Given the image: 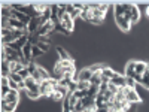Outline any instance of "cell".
<instances>
[{
	"instance_id": "cell-1",
	"label": "cell",
	"mask_w": 149,
	"mask_h": 112,
	"mask_svg": "<svg viewBox=\"0 0 149 112\" xmlns=\"http://www.w3.org/2000/svg\"><path fill=\"white\" fill-rule=\"evenodd\" d=\"M60 22H61V26H63L67 32H70V33H72V32L74 30V21L70 18V15H69V14H64L63 17H61V18H60Z\"/></svg>"
},
{
	"instance_id": "cell-2",
	"label": "cell",
	"mask_w": 149,
	"mask_h": 112,
	"mask_svg": "<svg viewBox=\"0 0 149 112\" xmlns=\"http://www.w3.org/2000/svg\"><path fill=\"white\" fill-rule=\"evenodd\" d=\"M19 100V91L18 90H10V93L5 97H2V103H18Z\"/></svg>"
},
{
	"instance_id": "cell-3",
	"label": "cell",
	"mask_w": 149,
	"mask_h": 112,
	"mask_svg": "<svg viewBox=\"0 0 149 112\" xmlns=\"http://www.w3.org/2000/svg\"><path fill=\"white\" fill-rule=\"evenodd\" d=\"M115 22H116V26H118L122 32H130V29H131V22L124 18V15L115 17Z\"/></svg>"
},
{
	"instance_id": "cell-4",
	"label": "cell",
	"mask_w": 149,
	"mask_h": 112,
	"mask_svg": "<svg viewBox=\"0 0 149 112\" xmlns=\"http://www.w3.org/2000/svg\"><path fill=\"white\" fill-rule=\"evenodd\" d=\"M39 27H40V20H39V17H33L31 21L29 22V26H27V33H29V34H33V33H36L37 30H39Z\"/></svg>"
},
{
	"instance_id": "cell-5",
	"label": "cell",
	"mask_w": 149,
	"mask_h": 112,
	"mask_svg": "<svg viewBox=\"0 0 149 112\" xmlns=\"http://www.w3.org/2000/svg\"><path fill=\"white\" fill-rule=\"evenodd\" d=\"M113 75H115V70H113V69H110V67L104 66V69L102 70V82L109 84L110 79L113 78Z\"/></svg>"
},
{
	"instance_id": "cell-6",
	"label": "cell",
	"mask_w": 149,
	"mask_h": 112,
	"mask_svg": "<svg viewBox=\"0 0 149 112\" xmlns=\"http://www.w3.org/2000/svg\"><path fill=\"white\" fill-rule=\"evenodd\" d=\"M125 99H127V100L130 102V103H140L142 102V97H140V94L137 93V91H136L134 88L133 90H130L127 94H125Z\"/></svg>"
},
{
	"instance_id": "cell-7",
	"label": "cell",
	"mask_w": 149,
	"mask_h": 112,
	"mask_svg": "<svg viewBox=\"0 0 149 112\" xmlns=\"http://www.w3.org/2000/svg\"><path fill=\"white\" fill-rule=\"evenodd\" d=\"M110 82H113L116 87H124V85H127V78L124 76V75L115 72V75H113V78L110 79Z\"/></svg>"
},
{
	"instance_id": "cell-8",
	"label": "cell",
	"mask_w": 149,
	"mask_h": 112,
	"mask_svg": "<svg viewBox=\"0 0 149 112\" xmlns=\"http://www.w3.org/2000/svg\"><path fill=\"white\" fill-rule=\"evenodd\" d=\"M93 72H91V69L90 67H85V69H82V70H79V73H78V76H79V81H91V78H93Z\"/></svg>"
},
{
	"instance_id": "cell-9",
	"label": "cell",
	"mask_w": 149,
	"mask_h": 112,
	"mask_svg": "<svg viewBox=\"0 0 149 112\" xmlns=\"http://www.w3.org/2000/svg\"><path fill=\"white\" fill-rule=\"evenodd\" d=\"M31 49H33V45L29 42L26 46L22 48V55H24V60L26 61H30V60H33V55H31Z\"/></svg>"
},
{
	"instance_id": "cell-10",
	"label": "cell",
	"mask_w": 149,
	"mask_h": 112,
	"mask_svg": "<svg viewBox=\"0 0 149 112\" xmlns=\"http://www.w3.org/2000/svg\"><path fill=\"white\" fill-rule=\"evenodd\" d=\"M130 14H131V26H133V24H136V22L140 20V10H139V8L136 6V5H133Z\"/></svg>"
},
{
	"instance_id": "cell-11",
	"label": "cell",
	"mask_w": 149,
	"mask_h": 112,
	"mask_svg": "<svg viewBox=\"0 0 149 112\" xmlns=\"http://www.w3.org/2000/svg\"><path fill=\"white\" fill-rule=\"evenodd\" d=\"M9 67H10V73H19L26 66L19 63V61H12V63H9Z\"/></svg>"
},
{
	"instance_id": "cell-12",
	"label": "cell",
	"mask_w": 149,
	"mask_h": 112,
	"mask_svg": "<svg viewBox=\"0 0 149 112\" xmlns=\"http://www.w3.org/2000/svg\"><path fill=\"white\" fill-rule=\"evenodd\" d=\"M57 52H58V57H60V60H73L72 57H70V54L66 51V48H63V46H57Z\"/></svg>"
},
{
	"instance_id": "cell-13",
	"label": "cell",
	"mask_w": 149,
	"mask_h": 112,
	"mask_svg": "<svg viewBox=\"0 0 149 112\" xmlns=\"http://www.w3.org/2000/svg\"><path fill=\"white\" fill-rule=\"evenodd\" d=\"M49 6H51V5H46V3H34V5H33V9L37 12V17H39V15L43 14V12H45Z\"/></svg>"
},
{
	"instance_id": "cell-14",
	"label": "cell",
	"mask_w": 149,
	"mask_h": 112,
	"mask_svg": "<svg viewBox=\"0 0 149 112\" xmlns=\"http://www.w3.org/2000/svg\"><path fill=\"white\" fill-rule=\"evenodd\" d=\"M146 66H148V63H145V61H136V69H134V72L139 73V75H143V73L146 72Z\"/></svg>"
},
{
	"instance_id": "cell-15",
	"label": "cell",
	"mask_w": 149,
	"mask_h": 112,
	"mask_svg": "<svg viewBox=\"0 0 149 112\" xmlns=\"http://www.w3.org/2000/svg\"><path fill=\"white\" fill-rule=\"evenodd\" d=\"M37 72H39L40 73V76H42V79L43 81H46V79H51L52 76H51V73H49L45 67H42L40 64H37Z\"/></svg>"
},
{
	"instance_id": "cell-16",
	"label": "cell",
	"mask_w": 149,
	"mask_h": 112,
	"mask_svg": "<svg viewBox=\"0 0 149 112\" xmlns=\"http://www.w3.org/2000/svg\"><path fill=\"white\" fill-rule=\"evenodd\" d=\"M90 84H91V85L100 87V85H102V72L94 73V75H93V78H91V81H90Z\"/></svg>"
},
{
	"instance_id": "cell-17",
	"label": "cell",
	"mask_w": 149,
	"mask_h": 112,
	"mask_svg": "<svg viewBox=\"0 0 149 112\" xmlns=\"http://www.w3.org/2000/svg\"><path fill=\"white\" fill-rule=\"evenodd\" d=\"M18 103H2V112H15Z\"/></svg>"
},
{
	"instance_id": "cell-18",
	"label": "cell",
	"mask_w": 149,
	"mask_h": 112,
	"mask_svg": "<svg viewBox=\"0 0 149 112\" xmlns=\"http://www.w3.org/2000/svg\"><path fill=\"white\" fill-rule=\"evenodd\" d=\"M64 94H61V93H58V91H52L51 94L48 96V99L49 100H54V102H58V100H64Z\"/></svg>"
},
{
	"instance_id": "cell-19",
	"label": "cell",
	"mask_w": 149,
	"mask_h": 112,
	"mask_svg": "<svg viewBox=\"0 0 149 112\" xmlns=\"http://www.w3.org/2000/svg\"><path fill=\"white\" fill-rule=\"evenodd\" d=\"M54 33H61V34H64V36H69L70 34V32H67L63 26H61V22L54 24Z\"/></svg>"
},
{
	"instance_id": "cell-20",
	"label": "cell",
	"mask_w": 149,
	"mask_h": 112,
	"mask_svg": "<svg viewBox=\"0 0 149 112\" xmlns=\"http://www.w3.org/2000/svg\"><path fill=\"white\" fill-rule=\"evenodd\" d=\"M10 75V67H9V61L5 60L2 61V76H9Z\"/></svg>"
},
{
	"instance_id": "cell-21",
	"label": "cell",
	"mask_w": 149,
	"mask_h": 112,
	"mask_svg": "<svg viewBox=\"0 0 149 112\" xmlns=\"http://www.w3.org/2000/svg\"><path fill=\"white\" fill-rule=\"evenodd\" d=\"M26 94H27V97L30 99V100H39L40 99V91H29V90H26Z\"/></svg>"
},
{
	"instance_id": "cell-22",
	"label": "cell",
	"mask_w": 149,
	"mask_h": 112,
	"mask_svg": "<svg viewBox=\"0 0 149 112\" xmlns=\"http://www.w3.org/2000/svg\"><path fill=\"white\" fill-rule=\"evenodd\" d=\"M31 55H33V58H37V57H42V55H45V52H43L42 49H40L39 46H37V45H33Z\"/></svg>"
},
{
	"instance_id": "cell-23",
	"label": "cell",
	"mask_w": 149,
	"mask_h": 112,
	"mask_svg": "<svg viewBox=\"0 0 149 112\" xmlns=\"http://www.w3.org/2000/svg\"><path fill=\"white\" fill-rule=\"evenodd\" d=\"M93 12V17L94 18H97V20H104V17H106V12H103V10H100V9H93L91 10Z\"/></svg>"
},
{
	"instance_id": "cell-24",
	"label": "cell",
	"mask_w": 149,
	"mask_h": 112,
	"mask_svg": "<svg viewBox=\"0 0 149 112\" xmlns=\"http://www.w3.org/2000/svg\"><path fill=\"white\" fill-rule=\"evenodd\" d=\"M97 94H98V87H97V85H90V88L86 90V96L95 97Z\"/></svg>"
},
{
	"instance_id": "cell-25",
	"label": "cell",
	"mask_w": 149,
	"mask_h": 112,
	"mask_svg": "<svg viewBox=\"0 0 149 112\" xmlns=\"http://www.w3.org/2000/svg\"><path fill=\"white\" fill-rule=\"evenodd\" d=\"M90 82L88 81H79L78 82V90H82V91H86V90H88L90 88Z\"/></svg>"
},
{
	"instance_id": "cell-26",
	"label": "cell",
	"mask_w": 149,
	"mask_h": 112,
	"mask_svg": "<svg viewBox=\"0 0 149 112\" xmlns=\"http://www.w3.org/2000/svg\"><path fill=\"white\" fill-rule=\"evenodd\" d=\"M8 78H9V79H12V81H15V82H18V84L24 82L22 76H19V73H10V75H9Z\"/></svg>"
},
{
	"instance_id": "cell-27",
	"label": "cell",
	"mask_w": 149,
	"mask_h": 112,
	"mask_svg": "<svg viewBox=\"0 0 149 112\" xmlns=\"http://www.w3.org/2000/svg\"><path fill=\"white\" fill-rule=\"evenodd\" d=\"M74 97H78L79 99V100H82V99L84 97H86V91H82V90H76V91H74V93H72Z\"/></svg>"
},
{
	"instance_id": "cell-28",
	"label": "cell",
	"mask_w": 149,
	"mask_h": 112,
	"mask_svg": "<svg viewBox=\"0 0 149 112\" xmlns=\"http://www.w3.org/2000/svg\"><path fill=\"white\" fill-rule=\"evenodd\" d=\"M37 46H39L43 52H48V51H49V43H48V42H42V41H40L39 43H37Z\"/></svg>"
},
{
	"instance_id": "cell-29",
	"label": "cell",
	"mask_w": 149,
	"mask_h": 112,
	"mask_svg": "<svg viewBox=\"0 0 149 112\" xmlns=\"http://www.w3.org/2000/svg\"><path fill=\"white\" fill-rule=\"evenodd\" d=\"M107 90H109V91H112L113 94H116V93H118V90H119V87H116L113 82H109V84H107Z\"/></svg>"
},
{
	"instance_id": "cell-30",
	"label": "cell",
	"mask_w": 149,
	"mask_h": 112,
	"mask_svg": "<svg viewBox=\"0 0 149 112\" xmlns=\"http://www.w3.org/2000/svg\"><path fill=\"white\" fill-rule=\"evenodd\" d=\"M0 88H2V97H5V96H8L9 93H10V87L9 85H2V87H0Z\"/></svg>"
},
{
	"instance_id": "cell-31",
	"label": "cell",
	"mask_w": 149,
	"mask_h": 112,
	"mask_svg": "<svg viewBox=\"0 0 149 112\" xmlns=\"http://www.w3.org/2000/svg\"><path fill=\"white\" fill-rule=\"evenodd\" d=\"M73 111H76V112H84V111H85V106H84L82 100H79V102L76 103V106L73 108Z\"/></svg>"
},
{
	"instance_id": "cell-32",
	"label": "cell",
	"mask_w": 149,
	"mask_h": 112,
	"mask_svg": "<svg viewBox=\"0 0 149 112\" xmlns=\"http://www.w3.org/2000/svg\"><path fill=\"white\" fill-rule=\"evenodd\" d=\"M90 69H91L93 73H97V72H102V70L104 69V66H102V64H94V66H91Z\"/></svg>"
},
{
	"instance_id": "cell-33",
	"label": "cell",
	"mask_w": 149,
	"mask_h": 112,
	"mask_svg": "<svg viewBox=\"0 0 149 112\" xmlns=\"http://www.w3.org/2000/svg\"><path fill=\"white\" fill-rule=\"evenodd\" d=\"M81 12H82V10H78V9H74V10L72 12V14H69V15H70V18H72V20L74 21V20H78V18L81 17Z\"/></svg>"
},
{
	"instance_id": "cell-34",
	"label": "cell",
	"mask_w": 149,
	"mask_h": 112,
	"mask_svg": "<svg viewBox=\"0 0 149 112\" xmlns=\"http://www.w3.org/2000/svg\"><path fill=\"white\" fill-rule=\"evenodd\" d=\"M19 76H22V79H27V78L30 76V72H29V69H27V67H24V69L19 72Z\"/></svg>"
},
{
	"instance_id": "cell-35",
	"label": "cell",
	"mask_w": 149,
	"mask_h": 112,
	"mask_svg": "<svg viewBox=\"0 0 149 112\" xmlns=\"http://www.w3.org/2000/svg\"><path fill=\"white\" fill-rule=\"evenodd\" d=\"M9 87H10L12 90H18V91H19V85H18V82L12 81V79H9Z\"/></svg>"
},
{
	"instance_id": "cell-36",
	"label": "cell",
	"mask_w": 149,
	"mask_h": 112,
	"mask_svg": "<svg viewBox=\"0 0 149 112\" xmlns=\"http://www.w3.org/2000/svg\"><path fill=\"white\" fill-rule=\"evenodd\" d=\"M136 85H137V82H136L133 78H127V87H130V88H134Z\"/></svg>"
},
{
	"instance_id": "cell-37",
	"label": "cell",
	"mask_w": 149,
	"mask_h": 112,
	"mask_svg": "<svg viewBox=\"0 0 149 112\" xmlns=\"http://www.w3.org/2000/svg\"><path fill=\"white\" fill-rule=\"evenodd\" d=\"M73 10H74V6H73V3H67V6H66V12H67V14H72Z\"/></svg>"
},
{
	"instance_id": "cell-38",
	"label": "cell",
	"mask_w": 149,
	"mask_h": 112,
	"mask_svg": "<svg viewBox=\"0 0 149 112\" xmlns=\"http://www.w3.org/2000/svg\"><path fill=\"white\" fill-rule=\"evenodd\" d=\"M98 9H100V10H103V12H106L107 9H109V3H100V6H98Z\"/></svg>"
},
{
	"instance_id": "cell-39",
	"label": "cell",
	"mask_w": 149,
	"mask_h": 112,
	"mask_svg": "<svg viewBox=\"0 0 149 112\" xmlns=\"http://www.w3.org/2000/svg\"><path fill=\"white\" fill-rule=\"evenodd\" d=\"M0 84L2 85H9V78L8 76H2L0 78Z\"/></svg>"
},
{
	"instance_id": "cell-40",
	"label": "cell",
	"mask_w": 149,
	"mask_h": 112,
	"mask_svg": "<svg viewBox=\"0 0 149 112\" xmlns=\"http://www.w3.org/2000/svg\"><path fill=\"white\" fill-rule=\"evenodd\" d=\"M102 22H103L102 20H97V18H94V17H93V20L90 21V24H97V26H98V24H102Z\"/></svg>"
},
{
	"instance_id": "cell-41",
	"label": "cell",
	"mask_w": 149,
	"mask_h": 112,
	"mask_svg": "<svg viewBox=\"0 0 149 112\" xmlns=\"http://www.w3.org/2000/svg\"><path fill=\"white\" fill-rule=\"evenodd\" d=\"M146 72L149 73V63H148V66H146Z\"/></svg>"
},
{
	"instance_id": "cell-42",
	"label": "cell",
	"mask_w": 149,
	"mask_h": 112,
	"mask_svg": "<svg viewBox=\"0 0 149 112\" xmlns=\"http://www.w3.org/2000/svg\"><path fill=\"white\" fill-rule=\"evenodd\" d=\"M146 14H148V17H149V6H148V9H146Z\"/></svg>"
}]
</instances>
